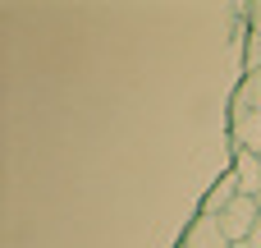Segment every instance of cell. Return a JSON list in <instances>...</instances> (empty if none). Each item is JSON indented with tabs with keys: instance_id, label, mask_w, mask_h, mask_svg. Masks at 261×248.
<instances>
[{
	"instance_id": "obj_1",
	"label": "cell",
	"mask_w": 261,
	"mask_h": 248,
	"mask_svg": "<svg viewBox=\"0 0 261 248\" xmlns=\"http://www.w3.org/2000/svg\"><path fill=\"white\" fill-rule=\"evenodd\" d=\"M257 221H261V198H243V193L220 212V230H225L229 244H248L252 230H257Z\"/></svg>"
},
{
	"instance_id": "obj_2",
	"label": "cell",
	"mask_w": 261,
	"mask_h": 248,
	"mask_svg": "<svg viewBox=\"0 0 261 248\" xmlns=\"http://www.w3.org/2000/svg\"><path fill=\"white\" fill-rule=\"evenodd\" d=\"M234 152H252L261 156V115L257 110H234Z\"/></svg>"
},
{
	"instance_id": "obj_3",
	"label": "cell",
	"mask_w": 261,
	"mask_h": 248,
	"mask_svg": "<svg viewBox=\"0 0 261 248\" xmlns=\"http://www.w3.org/2000/svg\"><path fill=\"white\" fill-rule=\"evenodd\" d=\"M184 248H234L220 230V216H197L193 230L184 235Z\"/></svg>"
},
{
	"instance_id": "obj_4",
	"label": "cell",
	"mask_w": 261,
	"mask_h": 248,
	"mask_svg": "<svg viewBox=\"0 0 261 248\" xmlns=\"http://www.w3.org/2000/svg\"><path fill=\"white\" fill-rule=\"evenodd\" d=\"M239 198V175L229 170V175H220V184H211L206 189V202H202V216H220L229 202Z\"/></svg>"
},
{
	"instance_id": "obj_5",
	"label": "cell",
	"mask_w": 261,
	"mask_h": 248,
	"mask_svg": "<svg viewBox=\"0 0 261 248\" xmlns=\"http://www.w3.org/2000/svg\"><path fill=\"white\" fill-rule=\"evenodd\" d=\"M234 110H257V115H261V69H243V83H239Z\"/></svg>"
},
{
	"instance_id": "obj_6",
	"label": "cell",
	"mask_w": 261,
	"mask_h": 248,
	"mask_svg": "<svg viewBox=\"0 0 261 248\" xmlns=\"http://www.w3.org/2000/svg\"><path fill=\"white\" fill-rule=\"evenodd\" d=\"M252 32H261V0L252 5Z\"/></svg>"
},
{
	"instance_id": "obj_7",
	"label": "cell",
	"mask_w": 261,
	"mask_h": 248,
	"mask_svg": "<svg viewBox=\"0 0 261 248\" xmlns=\"http://www.w3.org/2000/svg\"><path fill=\"white\" fill-rule=\"evenodd\" d=\"M234 248H252V244H234Z\"/></svg>"
}]
</instances>
